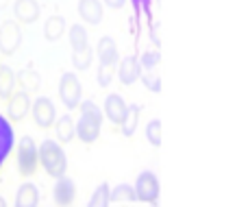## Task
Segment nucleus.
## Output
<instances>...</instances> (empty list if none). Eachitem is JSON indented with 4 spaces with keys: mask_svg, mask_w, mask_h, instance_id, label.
<instances>
[{
    "mask_svg": "<svg viewBox=\"0 0 248 207\" xmlns=\"http://www.w3.org/2000/svg\"><path fill=\"white\" fill-rule=\"evenodd\" d=\"M140 113H141V107L140 105H128V113H126V120L122 122V133L126 135V138H131V135H135L137 131V125H140Z\"/></svg>",
    "mask_w": 248,
    "mask_h": 207,
    "instance_id": "nucleus-22",
    "label": "nucleus"
},
{
    "mask_svg": "<svg viewBox=\"0 0 248 207\" xmlns=\"http://www.w3.org/2000/svg\"><path fill=\"white\" fill-rule=\"evenodd\" d=\"M78 16L87 24H100L103 22V2L100 0H78Z\"/></svg>",
    "mask_w": 248,
    "mask_h": 207,
    "instance_id": "nucleus-15",
    "label": "nucleus"
},
{
    "mask_svg": "<svg viewBox=\"0 0 248 207\" xmlns=\"http://www.w3.org/2000/svg\"><path fill=\"white\" fill-rule=\"evenodd\" d=\"M140 61H141V68L144 70H153V68H157L159 65V61H161V52H159V48H150V50H144L140 55Z\"/></svg>",
    "mask_w": 248,
    "mask_h": 207,
    "instance_id": "nucleus-27",
    "label": "nucleus"
},
{
    "mask_svg": "<svg viewBox=\"0 0 248 207\" xmlns=\"http://www.w3.org/2000/svg\"><path fill=\"white\" fill-rule=\"evenodd\" d=\"M105 116L109 118V122H113V125L122 127V122L126 120V113H128V105L124 103V98L120 94H109L107 98H105Z\"/></svg>",
    "mask_w": 248,
    "mask_h": 207,
    "instance_id": "nucleus-10",
    "label": "nucleus"
},
{
    "mask_svg": "<svg viewBox=\"0 0 248 207\" xmlns=\"http://www.w3.org/2000/svg\"><path fill=\"white\" fill-rule=\"evenodd\" d=\"M13 13L20 24H33L39 20V2L37 0H16Z\"/></svg>",
    "mask_w": 248,
    "mask_h": 207,
    "instance_id": "nucleus-13",
    "label": "nucleus"
},
{
    "mask_svg": "<svg viewBox=\"0 0 248 207\" xmlns=\"http://www.w3.org/2000/svg\"><path fill=\"white\" fill-rule=\"evenodd\" d=\"M81 94L83 87L81 81L74 72H63L59 79V98L65 109H77L81 107Z\"/></svg>",
    "mask_w": 248,
    "mask_h": 207,
    "instance_id": "nucleus-4",
    "label": "nucleus"
},
{
    "mask_svg": "<svg viewBox=\"0 0 248 207\" xmlns=\"http://www.w3.org/2000/svg\"><path fill=\"white\" fill-rule=\"evenodd\" d=\"M146 140H148V144H153L155 148L161 146V120H159V118H153V120L146 125Z\"/></svg>",
    "mask_w": 248,
    "mask_h": 207,
    "instance_id": "nucleus-26",
    "label": "nucleus"
},
{
    "mask_svg": "<svg viewBox=\"0 0 248 207\" xmlns=\"http://www.w3.org/2000/svg\"><path fill=\"white\" fill-rule=\"evenodd\" d=\"M55 133H57V140H59L61 144L72 142V140L77 138V122H74V118L68 116V113H63L55 125Z\"/></svg>",
    "mask_w": 248,
    "mask_h": 207,
    "instance_id": "nucleus-17",
    "label": "nucleus"
},
{
    "mask_svg": "<svg viewBox=\"0 0 248 207\" xmlns=\"http://www.w3.org/2000/svg\"><path fill=\"white\" fill-rule=\"evenodd\" d=\"M113 77H116V65H100V68H98V74H96V79H98V85H100V87L111 85Z\"/></svg>",
    "mask_w": 248,
    "mask_h": 207,
    "instance_id": "nucleus-28",
    "label": "nucleus"
},
{
    "mask_svg": "<svg viewBox=\"0 0 248 207\" xmlns=\"http://www.w3.org/2000/svg\"><path fill=\"white\" fill-rule=\"evenodd\" d=\"M31 113H33V120L39 129H50V127H55L57 120H59V118H57L55 103H52L48 96H39V98L33 103Z\"/></svg>",
    "mask_w": 248,
    "mask_h": 207,
    "instance_id": "nucleus-7",
    "label": "nucleus"
},
{
    "mask_svg": "<svg viewBox=\"0 0 248 207\" xmlns=\"http://www.w3.org/2000/svg\"><path fill=\"white\" fill-rule=\"evenodd\" d=\"M141 74H144V68H141V61L137 55H128L124 57L118 65V79H120L122 85H133L135 81H140Z\"/></svg>",
    "mask_w": 248,
    "mask_h": 207,
    "instance_id": "nucleus-9",
    "label": "nucleus"
},
{
    "mask_svg": "<svg viewBox=\"0 0 248 207\" xmlns=\"http://www.w3.org/2000/svg\"><path fill=\"white\" fill-rule=\"evenodd\" d=\"M0 207H7V201H4L2 196H0Z\"/></svg>",
    "mask_w": 248,
    "mask_h": 207,
    "instance_id": "nucleus-34",
    "label": "nucleus"
},
{
    "mask_svg": "<svg viewBox=\"0 0 248 207\" xmlns=\"http://www.w3.org/2000/svg\"><path fill=\"white\" fill-rule=\"evenodd\" d=\"M52 196H55V203L59 207H68L74 203L77 199V186L70 177H61L57 179L55 183V190H52Z\"/></svg>",
    "mask_w": 248,
    "mask_h": 207,
    "instance_id": "nucleus-12",
    "label": "nucleus"
},
{
    "mask_svg": "<svg viewBox=\"0 0 248 207\" xmlns=\"http://www.w3.org/2000/svg\"><path fill=\"white\" fill-rule=\"evenodd\" d=\"M39 205V188L35 183H22L16 194V207H37Z\"/></svg>",
    "mask_w": 248,
    "mask_h": 207,
    "instance_id": "nucleus-16",
    "label": "nucleus"
},
{
    "mask_svg": "<svg viewBox=\"0 0 248 207\" xmlns=\"http://www.w3.org/2000/svg\"><path fill=\"white\" fill-rule=\"evenodd\" d=\"M9 4H11V0H0V11H2V9H7Z\"/></svg>",
    "mask_w": 248,
    "mask_h": 207,
    "instance_id": "nucleus-33",
    "label": "nucleus"
},
{
    "mask_svg": "<svg viewBox=\"0 0 248 207\" xmlns=\"http://www.w3.org/2000/svg\"><path fill=\"white\" fill-rule=\"evenodd\" d=\"M17 85V74H13V70L9 65H0V98L9 100L16 92Z\"/></svg>",
    "mask_w": 248,
    "mask_h": 207,
    "instance_id": "nucleus-19",
    "label": "nucleus"
},
{
    "mask_svg": "<svg viewBox=\"0 0 248 207\" xmlns=\"http://www.w3.org/2000/svg\"><path fill=\"white\" fill-rule=\"evenodd\" d=\"M17 85H20V90L35 94L39 90V85H42V77L33 70V65H26V68H22L17 72Z\"/></svg>",
    "mask_w": 248,
    "mask_h": 207,
    "instance_id": "nucleus-18",
    "label": "nucleus"
},
{
    "mask_svg": "<svg viewBox=\"0 0 248 207\" xmlns=\"http://www.w3.org/2000/svg\"><path fill=\"white\" fill-rule=\"evenodd\" d=\"M135 192H137V201H141V203H150V205H157L159 192H161V186H159L157 175L150 173V170L140 173V177L135 179Z\"/></svg>",
    "mask_w": 248,
    "mask_h": 207,
    "instance_id": "nucleus-5",
    "label": "nucleus"
},
{
    "mask_svg": "<svg viewBox=\"0 0 248 207\" xmlns=\"http://www.w3.org/2000/svg\"><path fill=\"white\" fill-rule=\"evenodd\" d=\"M96 55H98L100 65H116L118 64V44L113 42V37L105 35L98 39V46H96Z\"/></svg>",
    "mask_w": 248,
    "mask_h": 207,
    "instance_id": "nucleus-14",
    "label": "nucleus"
},
{
    "mask_svg": "<svg viewBox=\"0 0 248 207\" xmlns=\"http://www.w3.org/2000/svg\"><path fill=\"white\" fill-rule=\"evenodd\" d=\"M16 153H17V170H20V175L22 177H33L39 166V146L35 144V140L31 135L20 138Z\"/></svg>",
    "mask_w": 248,
    "mask_h": 207,
    "instance_id": "nucleus-3",
    "label": "nucleus"
},
{
    "mask_svg": "<svg viewBox=\"0 0 248 207\" xmlns=\"http://www.w3.org/2000/svg\"><path fill=\"white\" fill-rule=\"evenodd\" d=\"M140 31H141L140 16H135V13H133V16H131V33H133V37H135V42L140 39Z\"/></svg>",
    "mask_w": 248,
    "mask_h": 207,
    "instance_id": "nucleus-31",
    "label": "nucleus"
},
{
    "mask_svg": "<svg viewBox=\"0 0 248 207\" xmlns=\"http://www.w3.org/2000/svg\"><path fill=\"white\" fill-rule=\"evenodd\" d=\"M31 94L24 90H16L13 96L7 100V118L11 122H20L26 118V113L31 111Z\"/></svg>",
    "mask_w": 248,
    "mask_h": 207,
    "instance_id": "nucleus-8",
    "label": "nucleus"
},
{
    "mask_svg": "<svg viewBox=\"0 0 248 207\" xmlns=\"http://www.w3.org/2000/svg\"><path fill=\"white\" fill-rule=\"evenodd\" d=\"M63 35H65L63 16H50L46 20V24H44V37H46L48 42H57V39H61Z\"/></svg>",
    "mask_w": 248,
    "mask_h": 207,
    "instance_id": "nucleus-20",
    "label": "nucleus"
},
{
    "mask_svg": "<svg viewBox=\"0 0 248 207\" xmlns=\"http://www.w3.org/2000/svg\"><path fill=\"white\" fill-rule=\"evenodd\" d=\"M159 26H161V24H159L157 20H155L153 24H148V31H150V42L155 44V48L161 46V37H159Z\"/></svg>",
    "mask_w": 248,
    "mask_h": 207,
    "instance_id": "nucleus-30",
    "label": "nucleus"
},
{
    "mask_svg": "<svg viewBox=\"0 0 248 207\" xmlns=\"http://www.w3.org/2000/svg\"><path fill=\"white\" fill-rule=\"evenodd\" d=\"M111 201H116V203H133V201H137L135 186H128V183L116 186L111 190Z\"/></svg>",
    "mask_w": 248,
    "mask_h": 207,
    "instance_id": "nucleus-24",
    "label": "nucleus"
},
{
    "mask_svg": "<svg viewBox=\"0 0 248 207\" xmlns=\"http://www.w3.org/2000/svg\"><path fill=\"white\" fill-rule=\"evenodd\" d=\"M141 83L146 85V90H148V92H155V94H157V92H161V79H159V74L153 72V70L141 74Z\"/></svg>",
    "mask_w": 248,
    "mask_h": 207,
    "instance_id": "nucleus-29",
    "label": "nucleus"
},
{
    "mask_svg": "<svg viewBox=\"0 0 248 207\" xmlns=\"http://www.w3.org/2000/svg\"><path fill=\"white\" fill-rule=\"evenodd\" d=\"M70 46L74 48V50H85L87 46H90V37H87V31L83 24H72L70 26Z\"/></svg>",
    "mask_w": 248,
    "mask_h": 207,
    "instance_id": "nucleus-21",
    "label": "nucleus"
},
{
    "mask_svg": "<svg viewBox=\"0 0 248 207\" xmlns=\"http://www.w3.org/2000/svg\"><path fill=\"white\" fill-rule=\"evenodd\" d=\"M13 144H16V133H13V125L7 116L0 113V170H2L4 161L9 159L13 151Z\"/></svg>",
    "mask_w": 248,
    "mask_h": 207,
    "instance_id": "nucleus-11",
    "label": "nucleus"
},
{
    "mask_svg": "<svg viewBox=\"0 0 248 207\" xmlns=\"http://www.w3.org/2000/svg\"><path fill=\"white\" fill-rule=\"evenodd\" d=\"M78 109H81V118L77 120V138L83 144H94L100 138L105 111H100V107L92 100H83Z\"/></svg>",
    "mask_w": 248,
    "mask_h": 207,
    "instance_id": "nucleus-1",
    "label": "nucleus"
},
{
    "mask_svg": "<svg viewBox=\"0 0 248 207\" xmlns=\"http://www.w3.org/2000/svg\"><path fill=\"white\" fill-rule=\"evenodd\" d=\"M107 7H111V9H122L124 4H126V0H103Z\"/></svg>",
    "mask_w": 248,
    "mask_h": 207,
    "instance_id": "nucleus-32",
    "label": "nucleus"
},
{
    "mask_svg": "<svg viewBox=\"0 0 248 207\" xmlns=\"http://www.w3.org/2000/svg\"><path fill=\"white\" fill-rule=\"evenodd\" d=\"M39 164L42 168L48 173V177L52 179H61L68 173V157H65V151L61 148V142H55V140H44L39 144Z\"/></svg>",
    "mask_w": 248,
    "mask_h": 207,
    "instance_id": "nucleus-2",
    "label": "nucleus"
},
{
    "mask_svg": "<svg viewBox=\"0 0 248 207\" xmlns=\"http://www.w3.org/2000/svg\"><path fill=\"white\" fill-rule=\"evenodd\" d=\"M109 203H111V188H109V183H100L92 194L87 207H109Z\"/></svg>",
    "mask_w": 248,
    "mask_h": 207,
    "instance_id": "nucleus-23",
    "label": "nucleus"
},
{
    "mask_svg": "<svg viewBox=\"0 0 248 207\" xmlns=\"http://www.w3.org/2000/svg\"><path fill=\"white\" fill-rule=\"evenodd\" d=\"M22 44V29L17 20H4L0 24V52L2 55H13L17 52Z\"/></svg>",
    "mask_w": 248,
    "mask_h": 207,
    "instance_id": "nucleus-6",
    "label": "nucleus"
},
{
    "mask_svg": "<svg viewBox=\"0 0 248 207\" xmlns=\"http://www.w3.org/2000/svg\"><path fill=\"white\" fill-rule=\"evenodd\" d=\"M92 61H94V50H92V46H87L85 50H74L72 52V65L77 70H87L92 65Z\"/></svg>",
    "mask_w": 248,
    "mask_h": 207,
    "instance_id": "nucleus-25",
    "label": "nucleus"
}]
</instances>
